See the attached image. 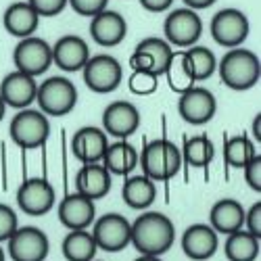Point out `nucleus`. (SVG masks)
<instances>
[{"instance_id": "4c0bfd02", "label": "nucleus", "mask_w": 261, "mask_h": 261, "mask_svg": "<svg viewBox=\"0 0 261 261\" xmlns=\"http://www.w3.org/2000/svg\"><path fill=\"white\" fill-rule=\"evenodd\" d=\"M245 224H247V232L261 238V201L253 203L249 207V211H245Z\"/></svg>"}, {"instance_id": "a19ab883", "label": "nucleus", "mask_w": 261, "mask_h": 261, "mask_svg": "<svg viewBox=\"0 0 261 261\" xmlns=\"http://www.w3.org/2000/svg\"><path fill=\"white\" fill-rule=\"evenodd\" d=\"M251 134L257 142H261V113H257V117L253 119V129H251Z\"/></svg>"}, {"instance_id": "a18cd8bd", "label": "nucleus", "mask_w": 261, "mask_h": 261, "mask_svg": "<svg viewBox=\"0 0 261 261\" xmlns=\"http://www.w3.org/2000/svg\"><path fill=\"white\" fill-rule=\"evenodd\" d=\"M92 261H96V259H92Z\"/></svg>"}, {"instance_id": "aec40b11", "label": "nucleus", "mask_w": 261, "mask_h": 261, "mask_svg": "<svg viewBox=\"0 0 261 261\" xmlns=\"http://www.w3.org/2000/svg\"><path fill=\"white\" fill-rule=\"evenodd\" d=\"M38 94V82L32 75H25L21 71H11L0 82V98L5 100L7 107L13 109H30L32 102H36Z\"/></svg>"}, {"instance_id": "2eb2a0df", "label": "nucleus", "mask_w": 261, "mask_h": 261, "mask_svg": "<svg viewBox=\"0 0 261 261\" xmlns=\"http://www.w3.org/2000/svg\"><path fill=\"white\" fill-rule=\"evenodd\" d=\"M140 127V111L129 100H115L102 111V129L105 134L115 136L117 140H125L138 132Z\"/></svg>"}, {"instance_id": "412c9836", "label": "nucleus", "mask_w": 261, "mask_h": 261, "mask_svg": "<svg viewBox=\"0 0 261 261\" xmlns=\"http://www.w3.org/2000/svg\"><path fill=\"white\" fill-rule=\"evenodd\" d=\"M107 146H109V140L105 129L94 125L80 127L71 138V150L75 159L82 163H100Z\"/></svg>"}, {"instance_id": "4be33fe9", "label": "nucleus", "mask_w": 261, "mask_h": 261, "mask_svg": "<svg viewBox=\"0 0 261 261\" xmlns=\"http://www.w3.org/2000/svg\"><path fill=\"white\" fill-rule=\"evenodd\" d=\"M111 184V173L102 163H84L75 176V192L92 201L107 197Z\"/></svg>"}, {"instance_id": "39448f33", "label": "nucleus", "mask_w": 261, "mask_h": 261, "mask_svg": "<svg viewBox=\"0 0 261 261\" xmlns=\"http://www.w3.org/2000/svg\"><path fill=\"white\" fill-rule=\"evenodd\" d=\"M11 140L21 148H40L50 136V121L40 109H21L9 125Z\"/></svg>"}, {"instance_id": "c85d7f7f", "label": "nucleus", "mask_w": 261, "mask_h": 261, "mask_svg": "<svg viewBox=\"0 0 261 261\" xmlns=\"http://www.w3.org/2000/svg\"><path fill=\"white\" fill-rule=\"evenodd\" d=\"M167 77V84L169 88L176 92V94H184L186 90H190L194 84V75H192V69L188 65V59H186V53L184 50H173L169 63H167V69L163 73Z\"/></svg>"}, {"instance_id": "b1692460", "label": "nucleus", "mask_w": 261, "mask_h": 261, "mask_svg": "<svg viewBox=\"0 0 261 261\" xmlns=\"http://www.w3.org/2000/svg\"><path fill=\"white\" fill-rule=\"evenodd\" d=\"M3 23L7 28V32L19 40L30 38L34 36V32L38 30L40 23V15L28 5V0H19V3H13L7 7L5 17H3Z\"/></svg>"}, {"instance_id": "c03bdc74", "label": "nucleus", "mask_w": 261, "mask_h": 261, "mask_svg": "<svg viewBox=\"0 0 261 261\" xmlns=\"http://www.w3.org/2000/svg\"><path fill=\"white\" fill-rule=\"evenodd\" d=\"M0 261H7V253H5L3 247H0Z\"/></svg>"}, {"instance_id": "a878e982", "label": "nucleus", "mask_w": 261, "mask_h": 261, "mask_svg": "<svg viewBox=\"0 0 261 261\" xmlns=\"http://www.w3.org/2000/svg\"><path fill=\"white\" fill-rule=\"evenodd\" d=\"M121 197H123V203L129 209L142 211V209H148L150 205L155 203L157 186H155V182L150 178H146L144 173H142V176H129L123 182Z\"/></svg>"}, {"instance_id": "72a5a7b5", "label": "nucleus", "mask_w": 261, "mask_h": 261, "mask_svg": "<svg viewBox=\"0 0 261 261\" xmlns=\"http://www.w3.org/2000/svg\"><path fill=\"white\" fill-rule=\"evenodd\" d=\"M19 228L17 213L7 203H0V243H7Z\"/></svg>"}, {"instance_id": "7c9ffc66", "label": "nucleus", "mask_w": 261, "mask_h": 261, "mask_svg": "<svg viewBox=\"0 0 261 261\" xmlns=\"http://www.w3.org/2000/svg\"><path fill=\"white\" fill-rule=\"evenodd\" d=\"M184 53H186V59H188L190 69H192L194 82H207V80L215 73V69H217V59H215L213 50H209L207 46L194 44V46L186 48Z\"/></svg>"}, {"instance_id": "9b49d317", "label": "nucleus", "mask_w": 261, "mask_h": 261, "mask_svg": "<svg viewBox=\"0 0 261 261\" xmlns=\"http://www.w3.org/2000/svg\"><path fill=\"white\" fill-rule=\"evenodd\" d=\"M92 236L98 249L107 253H119L132 241V224L119 213H107L94 220Z\"/></svg>"}, {"instance_id": "f704fd0d", "label": "nucleus", "mask_w": 261, "mask_h": 261, "mask_svg": "<svg viewBox=\"0 0 261 261\" xmlns=\"http://www.w3.org/2000/svg\"><path fill=\"white\" fill-rule=\"evenodd\" d=\"M67 5H69L77 15L90 17V19H92L94 15H98L100 11L107 9L109 0H67Z\"/></svg>"}, {"instance_id": "bb28decb", "label": "nucleus", "mask_w": 261, "mask_h": 261, "mask_svg": "<svg viewBox=\"0 0 261 261\" xmlns=\"http://www.w3.org/2000/svg\"><path fill=\"white\" fill-rule=\"evenodd\" d=\"M63 257L67 261H92L98 247L94 243V236L88 230H69V234L63 238L61 245Z\"/></svg>"}, {"instance_id": "37998d69", "label": "nucleus", "mask_w": 261, "mask_h": 261, "mask_svg": "<svg viewBox=\"0 0 261 261\" xmlns=\"http://www.w3.org/2000/svg\"><path fill=\"white\" fill-rule=\"evenodd\" d=\"M5 115H7V105H5V100L0 98V121L5 119Z\"/></svg>"}, {"instance_id": "0eeeda50", "label": "nucleus", "mask_w": 261, "mask_h": 261, "mask_svg": "<svg viewBox=\"0 0 261 261\" xmlns=\"http://www.w3.org/2000/svg\"><path fill=\"white\" fill-rule=\"evenodd\" d=\"M84 82L96 94H111L123 82L121 63L111 55H96L90 57L84 65Z\"/></svg>"}, {"instance_id": "58836bf2", "label": "nucleus", "mask_w": 261, "mask_h": 261, "mask_svg": "<svg viewBox=\"0 0 261 261\" xmlns=\"http://www.w3.org/2000/svg\"><path fill=\"white\" fill-rule=\"evenodd\" d=\"M140 7L148 13H165L171 9L173 0H138Z\"/></svg>"}, {"instance_id": "7ed1b4c3", "label": "nucleus", "mask_w": 261, "mask_h": 261, "mask_svg": "<svg viewBox=\"0 0 261 261\" xmlns=\"http://www.w3.org/2000/svg\"><path fill=\"white\" fill-rule=\"evenodd\" d=\"M138 165L142 173L153 182H167L171 180L182 167V153L171 140L159 138L144 144Z\"/></svg>"}, {"instance_id": "c9c22d12", "label": "nucleus", "mask_w": 261, "mask_h": 261, "mask_svg": "<svg viewBox=\"0 0 261 261\" xmlns=\"http://www.w3.org/2000/svg\"><path fill=\"white\" fill-rule=\"evenodd\" d=\"M28 5L40 15V17H55L65 11L67 0H28Z\"/></svg>"}, {"instance_id": "9d476101", "label": "nucleus", "mask_w": 261, "mask_h": 261, "mask_svg": "<svg viewBox=\"0 0 261 261\" xmlns=\"http://www.w3.org/2000/svg\"><path fill=\"white\" fill-rule=\"evenodd\" d=\"M7 251L13 261H44L50 253V241L44 230L23 226L7 241Z\"/></svg>"}, {"instance_id": "423d86ee", "label": "nucleus", "mask_w": 261, "mask_h": 261, "mask_svg": "<svg viewBox=\"0 0 261 261\" xmlns=\"http://www.w3.org/2000/svg\"><path fill=\"white\" fill-rule=\"evenodd\" d=\"M163 32H165V42L173 48H190L199 42V38L203 36V19L199 17L197 11L192 9H173L163 23Z\"/></svg>"}, {"instance_id": "ddd939ff", "label": "nucleus", "mask_w": 261, "mask_h": 261, "mask_svg": "<svg viewBox=\"0 0 261 261\" xmlns=\"http://www.w3.org/2000/svg\"><path fill=\"white\" fill-rule=\"evenodd\" d=\"M171 55H173V48L165 42V38L150 36L136 44L134 55L129 57V67H132V71L140 69V71H148L161 77L167 69Z\"/></svg>"}, {"instance_id": "dca6fc26", "label": "nucleus", "mask_w": 261, "mask_h": 261, "mask_svg": "<svg viewBox=\"0 0 261 261\" xmlns=\"http://www.w3.org/2000/svg\"><path fill=\"white\" fill-rule=\"evenodd\" d=\"M57 217L67 230H88L96 220L94 201L80 192L67 194L57 207Z\"/></svg>"}, {"instance_id": "5701e85b", "label": "nucleus", "mask_w": 261, "mask_h": 261, "mask_svg": "<svg viewBox=\"0 0 261 261\" xmlns=\"http://www.w3.org/2000/svg\"><path fill=\"white\" fill-rule=\"evenodd\" d=\"M209 226L217 234H232L245 226V207L236 199H220L209 211Z\"/></svg>"}, {"instance_id": "20e7f679", "label": "nucleus", "mask_w": 261, "mask_h": 261, "mask_svg": "<svg viewBox=\"0 0 261 261\" xmlns=\"http://www.w3.org/2000/svg\"><path fill=\"white\" fill-rule=\"evenodd\" d=\"M36 102L46 117H65L77 105V88L67 77H48L38 84Z\"/></svg>"}, {"instance_id": "6ab92c4d", "label": "nucleus", "mask_w": 261, "mask_h": 261, "mask_svg": "<svg viewBox=\"0 0 261 261\" xmlns=\"http://www.w3.org/2000/svg\"><path fill=\"white\" fill-rule=\"evenodd\" d=\"M127 34V21L117 11H100L90 19V38L102 48H113L121 44Z\"/></svg>"}, {"instance_id": "c756f323", "label": "nucleus", "mask_w": 261, "mask_h": 261, "mask_svg": "<svg viewBox=\"0 0 261 261\" xmlns=\"http://www.w3.org/2000/svg\"><path fill=\"white\" fill-rule=\"evenodd\" d=\"M182 161L190 167H197V169H203L207 167L213 157H215V144L209 136L205 134H199V136H190L184 140V146H182Z\"/></svg>"}, {"instance_id": "f03ea898", "label": "nucleus", "mask_w": 261, "mask_h": 261, "mask_svg": "<svg viewBox=\"0 0 261 261\" xmlns=\"http://www.w3.org/2000/svg\"><path fill=\"white\" fill-rule=\"evenodd\" d=\"M217 71L230 90L245 92L257 86L261 77V61L253 50L238 46L230 48L222 57V61L217 63Z\"/></svg>"}, {"instance_id": "393cba45", "label": "nucleus", "mask_w": 261, "mask_h": 261, "mask_svg": "<svg viewBox=\"0 0 261 261\" xmlns=\"http://www.w3.org/2000/svg\"><path fill=\"white\" fill-rule=\"evenodd\" d=\"M138 159L140 153L134 144H129L127 140H117L107 146L100 163L109 169L111 176H129L138 167Z\"/></svg>"}, {"instance_id": "2f4dec72", "label": "nucleus", "mask_w": 261, "mask_h": 261, "mask_svg": "<svg viewBox=\"0 0 261 261\" xmlns=\"http://www.w3.org/2000/svg\"><path fill=\"white\" fill-rule=\"evenodd\" d=\"M257 155L253 140H249L247 136H230L224 142V159L230 167L234 169H243L253 157Z\"/></svg>"}, {"instance_id": "ea45409f", "label": "nucleus", "mask_w": 261, "mask_h": 261, "mask_svg": "<svg viewBox=\"0 0 261 261\" xmlns=\"http://www.w3.org/2000/svg\"><path fill=\"white\" fill-rule=\"evenodd\" d=\"M217 0H184L186 9H192V11H201V9H209L211 5H215Z\"/></svg>"}, {"instance_id": "e433bc0d", "label": "nucleus", "mask_w": 261, "mask_h": 261, "mask_svg": "<svg viewBox=\"0 0 261 261\" xmlns=\"http://www.w3.org/2000/svg\"><path fill=\"white\" fill-rule=\"evenodd\" d=\"M243 169H245V182L249 184L251 190L259 194L261 192V155H255Z\"/></svg>"}, {"instance_id": "6e6552de", "label": "nucleus", "mask_w": 261, "mask_h": 261, "mask_svg": "<svg viewBox=\"0 0 261 261\" xmlns=\"http://www.w3.org/2000/svg\"><path fill=\"white\" fill-rule=\"evenodd\" d=\"M13 63L17 71L38 77L50 69L53 48L44 38H38V36L23 38V40H19V44L13 50Z\"/></svg>"}, {"instance_id": "4468645a", "label": "nucleus", "mask_w": 261, "mask_h": 261, "mask_svg": "<svg viewBox=\"0 0 261 261\" xmlns=\"http://www.w3.org/2000/svg\"><path fill=\"white\" fill-rule=\"evenodd\" d=\"M217 100L211 90L203 86H192L190 90L180 94L178 100V113L190 125H205L215 117Z\"/></svg>"}, {"instance_id": "473e14b6", "label": "nucleus", "mask_w": 261, "mask_h": 261, "mask_svg": "<svg viewBox=\"0 0 261 261\" xmlns=\"http://www.w3.org/2000/svg\"><path fill=\"white\" fill-rule=\"evenodd\" d=\"M127 88L136 96H148L159 88V75L136 69V71H132V75L127 77Z\"/></svg>"}, {"instance_id": "79ce46f5", "label": "nucleus", "mask_w": 261, "mask_h": 261, "mask_svg": "<svg viewBox=\"0 0 261 261\" xmlns=\"http://www.w3.org/2000/svg\"><path fill=\"white\" fill-rule=\"evenodd\" d=\"M136 261H163L161 257H155V255H140Z\"/></svg>"}, {"instance_id": "1a4fd4ad", "label": "nucleus", "mask_w": 261, "mask_h": 261, "mask_svg": "<svg viewBox=\"0 0 261 261\" xmlns=\"http://www.w3.org/2000/svg\"><path fill=\"white\" fill-rule=\"evenodd\" d=\"M211 38L224 48H238L249 38L251 23L249 17L238 9H222L217 11L209 25Z\"/></svg>"}, {"instance_id": "f3484780", "label": "nucleus", "mask_w": 261, "mask_h": 261, "mask_svg": "<svg viewBox=\"0 0 261 261\" xmlns=\"http://www.w3.org/2000/svg\"><path fill=\"white\" fill-rule=\"evenodd\" d=\"M53 48V65H57L59 69L73 73V71H82L86 61L90 59V46L82 36L69 34L59 38Z\"/></svg>"}, {"instance_id": "f257e3e1", "label": "nucleus", "mask_w": 261, "mask_h": 261, "mask_svg": "<svg viewBox=\"0 0 261 261\" xmlns=\"http://www.w3.org/2000/svg\"><path fill=\"white\" fill-rule=\"evenodd\" d=\"M132 243L140 255L161 257L176 243V226L165 213L146 211L132 224Z\"/></svg>"}, {"instance_id": "cd10ccee", "label": "nucleus", "mask_w": 261, "mask_h": 261, "mask_svg": "<svg viewBox=\"0 0 261 261\" xmlns=\"http://www.w3.org/2000/svg\"><path fill=\"white\" fill-rule=\"evenodd\" d=\"M259 238L249 234L247 230H236L228 234L224 243V253L228 261H255L259 257Z\"/></svg>"}, {"instance_id": "f8f14e48", "label": "nucleus", "mask_w": 261, "mask_h": 261, "mask_svg": "<svg viewBox=\"0 0 261 261\" xmlns=\"http://www.w3.org/2000/svg\"><path fill=\"white\" fill-rule=\"evenodd\" d=\"M17 205L25 215L42 217L55 209L57 194L46 178H30L17 190Z\"/></svg>"}, {"instance_id": "a211bd4d", "label": "nucleus", "mask_w": 261, "mask_h": 261, "mask_svg": "<svg viewBox=\"0 0 261 261\" xmlns=\"http://www.w3.org/2000/svg\"><path fill=\"white\" fill-rule=\"evenodd\" d=\"M220 249V234L209 224H192L182 236V251L192 261H207Z\"/></svg>"}]
</instances>
